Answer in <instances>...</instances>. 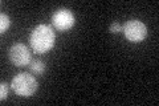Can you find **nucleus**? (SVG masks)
<instances>
[{
  "mask_svg": "<svg viewBox=\"0 0 159 106\" xmlns=\"http://www.w3.org/2000/svg\"><path fill=\"white\" fill-rule=\"evenodd\" d=\"M56 41V35H54L51 25L48 24H39L33 28L29 36V44L31 48L39 54L47 53L51 50Z\"/></svg>",
  "mask_w": 159,
  "mask_h": 106,
  "instance_id": "1",
  "label": "nucleus"
},
{
  "mask_svg": "<svg viewBox=\"0 0 159 106\" xmlns=\"http://www.w3.org/2000/svg\"><path fill=\"white\" fill-rule=\"evenodd\" d=\"M11 88L15 93L20 97H32L37 92L39 84L37 80L32 74L28 73H19L12 78Z\"/></svg>",
  "mask_w": 159,
  "mask_h": 106,
  "instance_id": "2",
  "label": "nucleus"
},
{
  "mask_svg": "<svg viewBox=\"0 0 159 106\" xmlns=\"http://www.w3.org/2000/svg\"><path fill=\"white\" fill-rule=\"evenodd\" d=\"M123 35L127 40H130L131 43H139L143 41L147 36V27L145 23L141 21L138 19H131L123 24Z\"/></svg>",
  "mask_w": 159,
  "mask_h": 106,
  "instance_id": "3",
  "label": "nucleus"
},
{
  "mask_svg": "<svg viewBox=\"0 0 159 106\" xmlns=\"http://www.w3.org/2000/svg\"><path fill=\"white\" fill-rule=\"evenodd\" d=\"M8 56H9V60L16 67H25V65H29L32 61L29 49L23 43L13 44L8 50Z\"/></svg>",
  "mask_w": 159,
  "mask_h": 106,
  "instance_id": "4",
  "label": "nucleus"
},
{
  "mask_svg": "<svg viewBox=\"0 0 159 106\" xmlns=\"http://www.w3.org/2000/svg\"><path fill=\"white\" fill-rule=\"evenodd\" d=\"M74 23V15L68 8H60L52 15V24L57 31H68L73 27Z\"/></svg>",
  "mask_w": 159,
  "mask_h": 106,
  "instance_id": "5",
  "label": "nucleus"
},
{
  "mask_svg": "<svg viewBox=\"0 0 159 106\" xmlns=\"http://www.w3.org/2000/svg\"><path fill=\"white\" fill-rule=\"evenodd\" d=\"M29 69H31V72L36 74H43L44 70H45V64L41 60H34V61H31V64H29Z\"/></svg>",
  "mask_w": 159,
  "mask_h": 106,
  "instance_id": "6",
  "label": "nucleus"
},
{
  "mask_svg": "<svg viewBox=\"0 0 159 106\" xmlns=\"http://www.w3.org/2000/svg\"><path fill=\"white\" fill-rule=\"evenodd\" d=\"M9 24H11V20L7 16L6 13H0V32L4 33L8 31Z\"/></svg>",
  "mask_w": 159,
  "mask_h": 106,
  "instance_id": "7",
  "label": "nucleus"
},
{
  "mask_svg": "<svg viewBox=\"0 0 159 106\" xmlns=\"http://www.w3.org/2000/svg\"><path fill=\"white\" fill-rule=\"evenodd\" d=\"M7 97H8V84L2 82L0 84V99L4 101Z\"/></svg>",
  "mask_w": 159,
  "mask_h": 106,
  "instance_id": "8",
  "label": "nucleus"
},
{
  "mask_svg": "<svg viewBox=\"0 0 159 106\" xmlns=\"http://www.w3.org/2000/svg\"><path fill=\"white\" fill-rule=\"evenodd\" d=\"M122 28H123V25L121 23L114 21V23L110 24V27H109V31H110L111 33H119V32H122Z\"/></svg>",
  "mask_w": 159,
  "mask_h": 106,
  "instance_id": "9",
  "label": "nucleus"
}]
</instances>
